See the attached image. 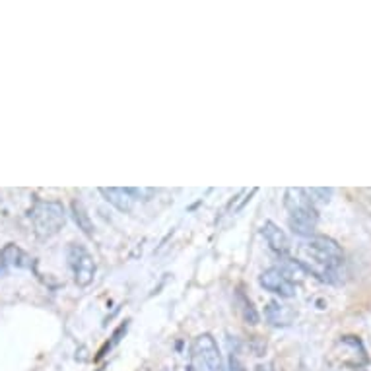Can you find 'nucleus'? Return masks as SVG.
I'll return each instance as SVG.
<instances>
[{
  "label": "nucleus",
  "instance_id": "nucleus-15",
  "mask_svg": "<svg viewBox=\"0 0 371 371\" xmlns=\"http://www.w3.org/2000/svg\"><path fill=\"white\" fill-rule=\"evenodd\" d=\"M130 190V195L133 197H144V200H148V198L154 195V189H128Z\"/></svg>",
  "mask_w": 371,
  "mask_h": 371
},
{
  "label": "nucleus",
  "instance_id": "nucleus-2",
  "mask_svg": "<svg viewBox=\"0 0 371 371\" xmlns=\"http://www.w3.org/2000/svg\"><path fill=\"white\" fill-rule=\"evenodd\" d=\"M284 206L288 210V220L290 228L296 236L300 237H313L319 221V214L313 205V200L309 198L308 190L300 187H288L284 190Z\"/></svg>",
  "mask_w": 371,
  "mask_h": 371
},
{
  "label": "nucleus",
  "instance_id": "nucleus-17",
  "mask_svg": "<svg viewBox=\"0 0 371 371\" xmlns=\"http://www.w3.org/2000/svg\"><path fill=\"white\" fill-rule=\"evenodd\" d=\"M185 370H187V371H198L197 367H193V365H187V367H185Z\"/></svg>",
  "mask_w": 371,
  "mask_h": 371
},
{
  "label": "nucleus",
  "instance_id": "nucleus-13",
  "mask_svg": "<svg viewBox=\"0 0 371 371\" xmlns=\"http://www.w3.org/2000/svg\"><path fill=\"white\" fill-rule=\"evenodd\" d=\"M237 305L241 309V315L249 324H257L259 323V313H257V309L253 308V303L251 300L245 296V293H237Z\"/></svg>",
  "mask_w": 371,
  "mask_h": 371
},
{
  "label": "nucleus",
  "instance_id": "nucleus-1",
  "mask_svg": "<svg viewBox=\"0 0 371 371\" xmlns=\"http://www.w3.org/2000/svg\"><path fill=\"white\" fill-rule=\"evenodd\" d=\"M308 274L319 278L321 282L334 284L340 280V269L344 264V253L340 245L324 236L308 237L298 247V259Z\"/></svg>",
  "mask_w": 371,
  "mask_h": 371
},
{
  "label": "nucleus",
  "instance_id": "nucleus-14",
  "mask_svg": "<svg viewBox=\"0 0 371 371\" xmlns=\"http://www.w3.org/2000/svg\"><path fill=\"white\" fill-rule=\"evenodd\" d=\"M305 190H308L309 198L313 200V205L315 202H329L332 197V189H327V187H311V189Z\"/></svg>",
  "mask_w": 371,
  "mask_h": 371
},
{
  "label": "nucleus",
  "instance_id": "nucleus-7",
  "mask_svg": "<svg viewBox=\"0 0 371 371\" xmlns=\"http://www.w3.org/2000/svg\"><path fill=\"white\" fill-rule=\"evenodd\" d=\"M261 233L274 253L280 255V257H286L290 253V239H288L286 231L278 224H274L272 220H267L261 226Z\"/></svg>",
  "mask_w": 371,
  "mask_h": 371
},
{
  "label": "nucleus",
  "instance_id": "nucleus-5",
  "mask_svg": "<svg viewBox=\"0 0 371 371\" xmlns=\"http://www.w3.org/2000/svg\"><path fill=\"white\" fill-rule=\"evenodd\" d=\"M193 354L197 355L208 371H226V363L221 358L218 342L214 340L212 334L202 332L193 340Z\"/></svg>",
  "mask_w": 371,
  "mask_h": 371
},
{
  "label": "nucleus",
  "instance_id": "nucleus-6",
  "mask_svg": "<svg viewBox=\"0 0 371 371\" xmlns=\"http://www.w3.org/2000/svg\"><path fill=\"white\" fill-rule=\"evenodd\" d=\"M259 284H261L267 292L280 296V298H284V300L296 298V293H298L296 284H292V282H290L282 272H278L276 269H269L264 270V272H261Z\"/></svg>",
  "mask_w": 371,
  "mask_h": 371
},
{
  "label": "nucleus",
  "instance_id": "nucleus-4",
  "mask_svg": "<svg viewBox=\"0 0 371 371\" xmlns=\"http://www.w3.org/2000/svg\"><path fill=\"white\" fill-rule=\"evenodd\" d=\"M68 267L74 274V282L78 286H90L95 276V261L92 253L82 245H71L66 251Z\"/></svg>",
  "mask_w": 371,
  "mask_h": 371
},
{
  "label": "nucleus",
  "instance_id": "nucleus-10",
  "mask_svg": "<svg viewBox=\"0 0 371 371\" xmlns=\"http://www.w3.org/2000/svg\"><path fill=\"white\" fill-rule=\"evenodd\" d=\"M264 313H267L269 323L274 324V327H288L296 319V311L288 305H282L280 301H270Z\"/></svg>",
  "mask_w": 371,
  "mask_h": 371
},
{
  "label": "nucleus",
  "instance_id": "nucleus-8",
  "mask_svg": "<svg viewBox=\"0 0 371 371\" xmlns=\"http://www.w3.org/2000/svg\"><path fill=\"white\" fill-rule=\"evenodd\" d=\"M99 193L103 198L109 202L111 206H115L118 212H130L135 206V197L130 195L128 189H121V187H102Z\"/></svg>",
  "mask_w": 371,
  "mask_h": 371
},
{
  "label": "nucleus",
  "instance_id": "nucleus-11",
  "mask_svg": "<svg viewBox=\"0 0 371 371\" xmlns=\"http://www.w3.org/2000/svg\"><path fill=\"white\" fill-rule=\"evenodd\" d=\"M274 269L278 270V272H282L292 284H296V280L298 282H301L303 278L308 276V270L301 267L300 262L296 261V259H286V257H282V261H280V264L278 267H274Z\"/></svg>",
  "mask_w": 371,
  "mask_h": 371
},
{
  "label": "nucleus",
  "instance_id": "nucleus-9",
  "mask_svg": "<svg viewBox=\"0 0 371 371\" xmlns=\"http://www.w3.org/2000/svg\"><path fill=\"white\" fill-rule=\"evenodd\" d=\"M0 259L6 267H14V269H32L33 259L25 253L24 249H20L18 245L10 243L0 251Z\"/></svg>",
  "mask_w": 371,
  "mask_h": 371
},
{
  "label": "nucleus",
  "instance_id": "nucleus-12",
  "mask_svg": "<svg viewBox=\"0 0 371 371\" xmlns=\"http://www.w3.org/2000/svg\"><path fill=\"white\" fill-rule=\"evenodd\" d=\"M72 216H74V221L78 224V228L86 233V236H94V224H92V218L90 214L86 212L84 205L80 200H72Z\"/></svg>",
  "mask_w": 371,
  "mask_h": 371
},
{
  "label": "nucleus",
  "instance_id": "nucleus-16",
  "mask_svg": "<svg viewBox=\"0 0 371 371\" xmlns=\"http://www.w3.org/2000/svg\"><path fill=\"white\" fill-rule=\"evenodd\" d=\"M229 371H245V370H243V367H241V365H239V363L231 362V370H229Z\"/></svg>",
  "mask_w": 371,
  "mask_h": 371
},
{
  "label": "nucleus",
  "instance_id": "nucleus-3",
  "mask_svg": "<svg viewBox=\"0 0 371 371\" xmlns=\"http://www.w3.org/2000/svg\"><path fill=\"white\" fill-rule=\"evenodd\" d=\"M30 220H32L35 233L41 239L56 236L66 224V212H64L63 202H56V200L35 202V206L30 210Z\"/></svg>",
  "mask_w": 371,
  "mask_h": 371
},
{
  "label": "nucleus",
  "instance_id": "nucleus-18",
  "mask_svg": "<svg viewBox=\"0 0 371 371\" xmlns=\"http://www.w3.org/2000/svg\"><path fill=\"white\" fill-rule=\"evenodd\" d=\"M164 371H174V370H164Z\"/></svg>",
  "mask_w": 371,
  "mask_h": 371
}]
</instances>
